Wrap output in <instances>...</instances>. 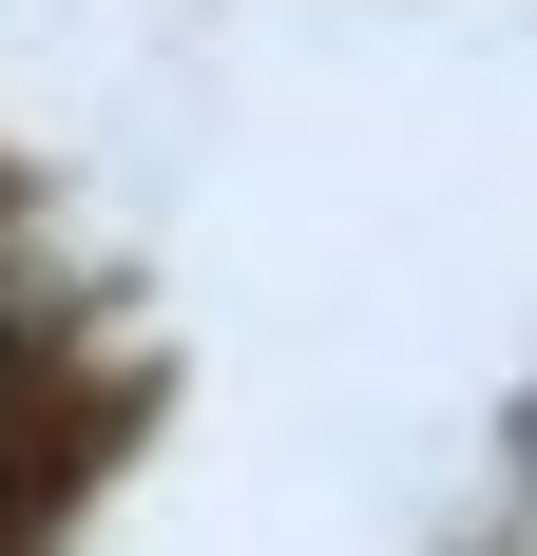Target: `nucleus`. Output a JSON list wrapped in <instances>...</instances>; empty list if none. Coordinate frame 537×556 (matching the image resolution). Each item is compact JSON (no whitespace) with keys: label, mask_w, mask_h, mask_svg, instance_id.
Here are the masks:
<instances>
[{"label":"nucleus","mask_w":537,"mask_h":556,"mask_svg":"<svg viewBox=\"0 0 537 556\" xmlns=\"http://www.w3.org/2000/svg\"><path fill=\"white\" fill-rule=\"evenodd\" d=\"M519 556H537V538H519Z\"/></svg>","instance_id":"nucleus-1"}]
</instances>
